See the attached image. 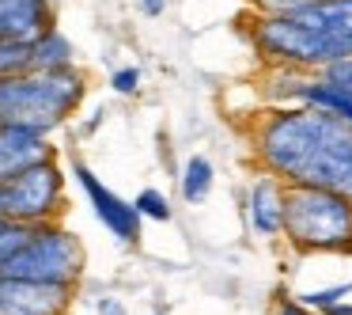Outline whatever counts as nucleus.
Returning <instances> with one entry per match:
<instances>
[{"label":"nucleus","instance_id":"1","mask_svg":"<svg viewBox=\"0 0 352 315\" xmlns=\"http://www.w3.org/2000/svg\"><path fill=\"white\" fill-rule=\"evenodd\" d=\"M250 152L280 183L352 198V125L314 107H265L250 125Z\"/></svg>","mask_w":352,"mask_h":315},{"label":"nucleus","instance_id":"2","mask_svg":"<svg viewBox=\"0 0 352 315\" xmlns=\"http://www.w3.org/2000/svg\"><path fill=\"white\" fill-rule=\"evenodd\" d=\"M246 42L261 57V65H284L299 72H326L329 65L352 57V39L303 23L292 12H254Z\"/></svg>","mask_w":352,"mask_h":315},{"label":"nucleus","instance_id":"3","mask_svg":"<svg viewBox=\"0 0 352 315\" xmlns=\"http://www.w3.org/2000/svg\"><path fill=\"white\" fill-rule=\"evenodd\" d=\"M84 77L80 69H31L19 77H0V122L27 125V130L50 137L61 130L84 103Z\"/></svg>","mask_w":352,"mask_h":315},{"label":"nucleus","instance_id":"4","mask_svg":"<svg viewBox=\"0 0 352 315\" xmlns=\"http://www.w3.org/2000/svg\"><path fill=\"white\" fill-rule=\"evenodd\" d=\"M284 239L303 254H333L352 247V198L322 186L292 183L284 190Z\"/></svg>","mask_w":352,"mask_h":315},{"label":"nucleus","instance_id":"5","mask_svg":"<svg viewBox=\"0 0 352 315\" xmlns=\"http://www.w3.org/2000/svg\"><path fill=\"white\" fill-rule=\"evenodd\" d=\"M84 262L87 254H84L80 236L69 232L61 221H50V224H31L27 243L0 266V274L76 289L80 277H84Z\"/></svg>","mask_w":352,"mask_h":315},{"label":"nucleus","instance_id":"6","mask_svg":"<svg viewBox=\"0 0 352 315\" xmlns=\"http://www.w3.org/2000/svg\"><path fill=\"white\" fill-rule=\"evenodd\" d=\"M0 205L4 216L19 224H50L61 221L65 213V171L57 167L54 156L27 163L12 179L0 183Z\"/></svg>","mask_w":352,"mask_h":315},{"label":"nucleus","instance_id":"7","mask_svg":"<svg viewBox=\"0 0 352 315\" xmlns=\"http://www.w3.org/2000/svg\"><path fill=\"white\" fill-rule=\"evenodd\" d=\"M72 175H76L80 190L87 194V201H91L95 216L102 221V228H107L118 243L137 247L140 243V224H144V216L137 213V205H133V201H125L122 194L110 190V186L102 183V179L95 175L87 163H72Z\"/></svg>","mask_w":352,"mask_h":315},{"label":"nucleus","instance_id":"8","mask_svg":"<svg viewBox=\"0 0 352 315\" xmlns=\"http://www.w3.org/2000/svg\"><path fill=\"white\" fill-rule=\"evenodd\" d=\"M72 292L76 289H69V285L0 274V315H69Z\"/></svg>","mask_w":352,"mask_h":315},{"label":"nucleus","instance_id":"9","mask_svg":"<svg viewBox=\"0 0 352 315\" xmlns=\"http://www.w3.org/2000/svg\"><path fill=\"white\" fill-rule=\"evenodd\" d=\"M284 190L288 183H280L276 175L261 171L246 190V221L250 232L261 239H280L284 236Z\"/></svg>","mask_w":352,"mask_h":315},{"label":"nucleus","instance_id":"10","mask_svg":"<svg viewBox=\"0 0 352 315\" xmlns=\"http://www.w3.org/2000/svg\"><path fill=\"white\" fill-rule=\"evenodd\" d=\"M46 156H54L50 137L27 130V125L0 122V183H4V179H12L16 171H23L27 163L46 160Z\"/></svg>","mask_w":352,"mask_h":315},{"label":"nucleus","instance_id":"11","mask_svg":"<svg viewBox=\"0 0 352 315\" xmlns=\"http://www.w3.org/2000/svg\"><path fill=\"white\" fill-rule=\"evenodd\" d=\"M54 27V0H0V39L34 42Z\"/></svg>","mask_w":352,"mask_h":315},{"label":"nucleus","instance_id":"12","mask_svg":"<svg viewBox=\"0 0 352 315\" xmlns=\"http://www.w3.org/2000/svg\"><path fill=\"white\" fill-rule=\"evenodd\" d=\"M296 103L299 107H314V110H322V114H333V118H341L344 125H352V88L329 80L326 72H303Z\"/></svg>","mask_w":352,"mask_h":315},{"label":"nucleus","instance_id":"13","mask_svg":"<svg viewBox=\"0 0 352 315\" xmlns=\"http://www.w3.org/2000/svg\"><path fill=\"white\" fill-rule=\"evenodd\" d=\"M292 16L352 39V0H314V4H303V8H292Z\"/></svg>","mask_w":352,"mask_h":315},{"label":"nucleus","instance_id":"14","mask_svg":"<svg viewBox=\"0 0 352 315\" xmlns=\"http://www.w3.org/2000/svg\"><path fill=\"white\" fill-rule=\"evenodd\" d=\"M31 50H34V69L54 72V69H72V65H76V50H72V42L65 39L57 27H50L46 34H38V39L31 42Z\"/></svg>","mask_w":352,"mask_h":315},{"label":"nucleus","instance_id":"15","mask_svg":"<svg viewBox=\"0 0 352 315\" xmlns=\"http://www.w3.org/2000/svg\"><path fill=\"white\" fill-rule=\"evenodd\" d=\"M212 183H216V167L208 156H190L182 167V175H178V186H182V198L190 201V205H201V201L212 194Z\"/></svg>","mask_w":352,"mask_h":315},{"label":"nucleus","instance_id":"16","mask_svg":"<svg viewBox=\"0 0 352 315\" xmlns=\"http://www.w3.org/2000/svg\"><path fill=\"white\" fill-rule=\"evenodd\" d=\"M34 69V50L23 39H0V77H19Z\"/></svg>","mask_w":352,"mask_h":315},{"label":"nucleus","instance_id":"17","mask_svg":"<svg viewBox=\"0 0 352 315\" xmlns=\"http://www.w3.org/2000/svg\"><path fill=\"white\" fill-rule=\"evenodd\" d=\"M133 205H137V213L144 216V221H155V224H167L170 216H175L170 198H167L163 190H155V186H144V190L133 198Z\"/></svg>","mask_w":352,"mask_h":315},{"label":"nucleus","instance_id":"18","mask_svg":"<svg viewBox=\"0 0 352 315\" xmlns=\"http://www.w3.org/2000/svg\"><path fill=\"white\" fill-rule=\"evenodd\" d=\"M27 236H31V224H19V221H12V216H0V266L27 243Z\"/></svg>","mask_w":352,"mask_h":315},{"label":"nucleus","instance_id":"19","mask_svg":"<svg viewBox=\"0 0 352 315\" xmlns=\"http://www.w3.org/2000/svg\"><path fill=\"white\" fill-rule=\"evenodd\" d=\"M352 292V285H333V289H318V292H303V304H311L314 312H326L329 304H337V300H344Z\"/></svg>","mask_w":352,"mask_h":315},{"label":"nucleus","instance_id":"20","mask_svg":"<svg viewBox=\"0 0 352 315\" xmlns=\"http://www.w3.org/2000/svg\"><path fill=\"white\" fill-rule=\"evenodd\" d=\"M110 88L118 95H137L140 92V69L137 65H122V69L110 72Z\"/></svg>","mask_w":352,"mask_h":315},{"label":"nucleus","instance_id":"21","mask_svg":"<svg viewBox=\"0 0 352 315\" xmlns=\"http://www.w3.org/2000/svg\"><path fill=\"white\" fill-rule=\"evenodd\" d=\"M254 12H292L303 8V4H314V0H250Z\"/></svg>","mask_w":352,"mask_h":315},{"label":"nucleus","instance_id":"22","mask_svg":"<svg viewBox=\"0 0 352 315\" xmlns=\"http://www.w3.org/2000/svg\"><path fill=\"white\" fill-rule=\"evenodd\" d=\"M273 315H314V307L311 304H303V300H292V296H280L276 300V312Z\"/></svg>","mask_w":352,"mask_h":315},{"label":"nucleus","instance_id":"23","mask_svg":"<svg viewBox=\"0 0 352 315\" xmlns=\"http://www.w3.org/2000/svg\"><path fill=\"white\" fill-rule=\"evenodd\" d=\"M326 77H329V80H337V84H344V88H352V57H344V61L329 65Z\"/></svg>","mask_w":352,"mask_h":315},{"label":"nucleus","instance_id":"24","mask_svg":"<svg viewBox=\"0 0 352 315\" xmlns=\"http://www.w3.org/2000/svg\"><path fill=\"white\" fill-rule=\"evenodd\" d=\"M95 312H99V315H129L118 296H99V300H95Z\"/></svg>","mask_w":352,"mask_h":315},{"label":"nucleus","instance_id":"25","mask_svg":"<svg viewBox=\"0 0 352 315\" xmlns=\"http://www.w3.org/2000/svg\"><path fill=\"white\" fill-rule=\"evenodd\" d=\"M167 4H170V0H137L140 16H148V19H160L163 12H167Z\"/></svg>","mask_w":352,"mask_h":315},{"label":"nucleus","instance_id":"26","mask_svg":"<svg viewBox=\"0 0 352 315\" xmlns=\"http://www.w3.org/2000/svg\"><path fill=\"white\" fill-rule=\"evenodd\" d=\"M326 315H352V304H349V300H337V304L326 307Z\"/></svg>","mask_w":352,"mask_h":315},{"label":"nucleus","instance_id":"27","mask_svg":"<svg viewBox=\"0 0 352 315\" xmlns=\"http://www.w3.org/2000/svg\"><path fill=\"white\" fill-rule=\"evenodd\" d=\"M0 216H4V205H0Z\"/></svg>","mask_w":352,"mask_h":315}]
</instances>
